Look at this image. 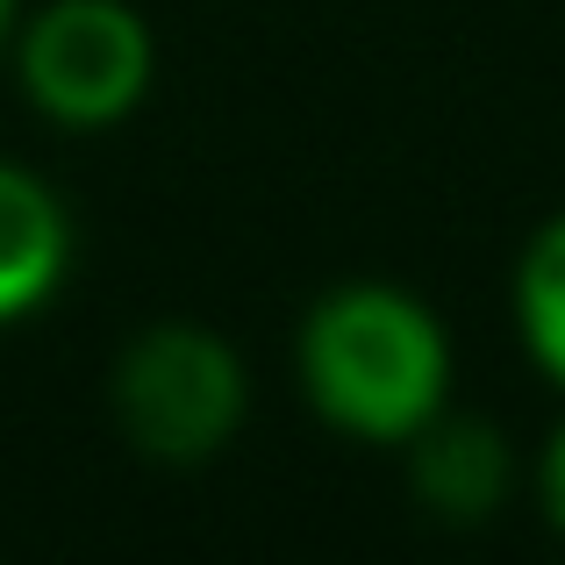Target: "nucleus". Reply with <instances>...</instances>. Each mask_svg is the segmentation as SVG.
I'll list each match as a JSON object with an SVG mask.
<instances>
[{
    "mask_svg": "<svg viewBox=\"0 0 565 565\" xmlns=\"http://www.w3.org/2000/svg\"><path fill=\"white\" fill-rule=\"evenodd\" d=\"M451 322L401 279H337L294 330V386L322 429L401 451L451 408Z\"/></svg>",
    "mask_w": 565,
    "mask_h": 565,
    "instance_id": "1",
    "label": "nucleus"
},
{
    "mask_svg": "<svg viewBox=\"0 0 565 565\" xmlns=\"http://www.w3.org/2000/svg\"><path fill=\"white\" fill-rule=\"evenodd\" d=\"M115 437L166 472H193L236 444L250 415V365L222 330L186 316L143 322L108 365Z\"/></svg>",
    "mask_w": 565,
    "mask_h": 565,
    "instance_id": "2",
    "label": "nucleus"
},
{
    "mask_svg": "<svg viewBox=\"0 0 565 565\" xmlns=\"http://www.w3.org/2000/svg\"><path fill=\"white\" fill-rule=\"evenodd\" d=\"M22 100L51 129L100 137L122 129L158 86V29L137 0H43L22 8L8 43Z\"/></svg>",
    "mask_w": 565,
    "mask_h": 565,
    "instance_id": "3",
    "label": "nucleus"
},
{
    "mask_svg": "<svg viewBox=\"0 0 565 565\" xmlns=\"http://www.w3.org/2000/svg\"><path fill=\"white\" fill-rule=\"evenodd\" d=\"M401 451H408V494L451 530L487 523L515 487V444L501 437L494 423H480V415L444 408L437 423H423Z\"/></svg>",
    "mask_w": 565,
    "mask_h": 565,
    "instance_id": "4",
    "label": "nucleus"
},
{
    "mask_svg": "<svg viewBox=\"0 0 565 565\" xmlns=\"http://www.w3.org/2000/svg\"><path fill=\"white\" fill-rule=\"evenodd\" d=\"M72 273V207L43 172L0 158V330L57 301Z\"/></svg>",
    "mask_w": 565,
    "mask_h": 565,
    "instance_id": "5",
    "label": "nucleus"
},
{
    "mask_svg": "<svg viewBox=\"0 0 565 565\" xmlns=\"http://www.w3.org/2000/svg\"><path fill=\"white\" fill-rule=\"evenodd\" d=\"M509 316H515V344L537 365V380L565 394V207L530 230L515 279H509Z\"/></svg>",
    "mask_w": 565,
    "mask_h": 565,
    "instance_id": "6",
    "label": "nucleus"
},
{
    "mask_svg": "<svg viewBox=\"0 0 565 565\" xmlns=\"http://www.w3.org/2000/svg\"><path fill=\"white\" fill-rule=\"evenodd\" d=\"M530 487H537V509H544V523L565 537V415L552 423V437H544V451H537V466H530Z\"/></svg>",
    "mask_w": 565,
    "mask_h": 565,
    "instance_id": "7",
    "label": "nucleus"
},
{
    "mask_svg": "<svg viewBox=\"0 0 565 565\" xmlns=\"http://www.w3.org/2000/svg\"><path fill=\"white\" fill-rule=\"evenodd\" d=\"M22 29V0H0V65H8V43Z\"/></svg>",
    "mask_w": 565,
    "mask_h": 565,
    "instance_id": "8",
    "label": "nucleus"
}]
</instances>
